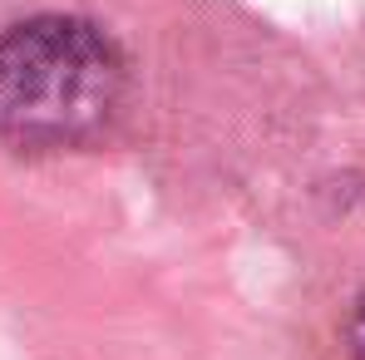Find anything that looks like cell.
I'll return each mask as SVG.
<instances>
[{"mask_svg":"<svg viewBox=\"0 0 365 360\" xmlns=\"http://www.w3.org/2000/svg\"><path fill=\"white\" fill-rule=\"evenodd\" d=\"M351 356L365 360V297H361V306H356V316H351Z\"/></svg>","mask_w":365,"mask_h":360,"instance_id":"2","label":"cell"},{"mask_svg":"<svg viewBox=\"0 0 365 360\" xmlns=\"http://www.w3.org/2000/svg\"><path fill=\"white\" fill-rule=\"evenodd\" d=\"M123 99L119 45L79 15H35L0 35V138L64 148L94 138Z\"/></svg>","mask_w":365,"mask_h":360,"instance_id":"1","label":"cell"}]
</instances>
